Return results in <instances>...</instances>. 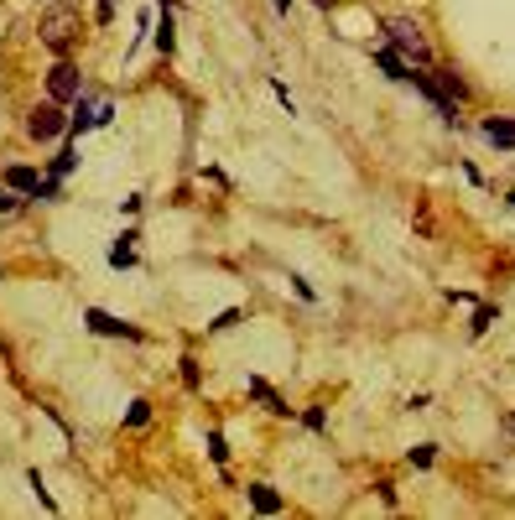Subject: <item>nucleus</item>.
<instances>
[{
	"instance_id": "nucleus-10",
	"label": "nucleus",
	"mask_w": 515,
	"mask_h": 520,
	"mask_svg": "<svg viewBox=\"0 0 515 520\" xmlns=\"http://www.w3.org/2000/svg\"><path fill=\"white\" fill-rule=\"evenodd\" d=\"M172 42H177V37H172V16L162 11V26H157V47H162V52H172Z\"/></svg>"
},
{
	"instance_id": "nucleus-6",
	"label": "nucleus",
	"mask_w": 515,
	"mask_h": 520,
	"mask_svg": "<svg viewBox=\"0 0 515 520\" xmlns=\"http://www.w3.org/2000/svg\"><path fill=\"white\" fill-rule=\"evenodd\" d=\"M83 323H89L94 333H115V338H141V333L130 328V323H115V317H110V312H100V307H89V317H83Z\"/></svg>"
},
{
	"instance_id": "nucleus-8",
	"label": "nucleus",
	"mask_w": 515,
	"mask_h": 520,
	"mask_svg": "<svg viewBox=\"0 0 515 520\" xmlns=\"http://www.w3.org/2000/svg\"><path fill=\"white\" fill-rule=\"evenodd\" d=\"M375 62H380V73H391V79H406V62L396 58L391 47H380V52H375Z\"/></svg>"
},
{
	"instance_id": "nucleus-9",
	"label": "nucleus",
	"mask_w": 515,
	"mask_h": 520,
	"mask_svg": "<svg viewBox=\"0 0 515 520\" xmlns=\"http://www.w3.org/2000/svg\"><path fill=\"white\" fill-rule=\"evenodd\" d=\"M484 136L500 141V146H515V120H490V125H484Z\"/></svg>"
},
{
	"instance_id": "nucleus-14",
	"label": "nucleus",
	"mask_w": 515,
	"mask_h": 520,
	"mask_svg": "<svg viewBox=\"0 0 515 520\" xmlns=\"http://www.w3.org/2000/svg\"><path fill=\"white\" fill-rule=\"evenodd\" d=\"M510 432H515V421H510Z\"/></svg>"
},
{
	"instance_id": "nucleus-7",
	"label": "nucleus",
	"mask_w": 515,
	"mask_h": 520,
	"mask_svg": "<svg viewBox=\"0 0 515 520\" xmlns=\"http://www.w3.org/2000/svg\"><path fill=\"white\" fill-rule=\"evenodd\" d=\"M250 505H255L261 515H276V510H281V499H276L271 484H250Z\"/></svg>"
},
{
	"instance_id": "nucleus-11",
	"label": "nucleus",
	"mask_w": 515,
	"mask_h": 520,
	"mask_svg": "<svg viewBox=\"0 0 515 520\" xmlns=\"http://www.w3.org/2000/svg\"><path fill=\"white\" fill-rule=\"evenodd\" d=\"M443 89H448V94H458V99L469 94V89H463V79H458V73H448V68H443Z\"/></svg>"
},
{
	"instance_id": "nucleus-13",
	"label": "nucleus",
	"mask_w": 515,
	"mask_h": 520,
	"mask_svg": "<svg viewBox=\"0 0 515 520\" xmlns=\"http://www.w3.org/2000/svg\"><path fill=\"white\" fill-rule=\"evenodd\" d=\"M11 208H16V198H11V193L0 187V213H11Z\"/></svg>"
},
{
	"instance_id": "nucleus-4",
	"label": "nucleus",
	"mask_w": 515,
	"mask_h": 520,
	"mask_svg": "<svg viewBox=\"0 0 515 520\" xmlns=\"http://www.w3.org/2000/svg\"><path fill=\"white\" fill-rule=\"evenodd\" d=\"M47 89H52V99H73V94H79V68H73V62H58V68L47 73Z\"/></svg>"
},
{
	"instance_id": "nucleus-12",
	"label": "nucleus",
	"mask_w": 515,
	"mask_h": 520,
	"mask_svg": "<svg viewBox=\"0 0 515 520\" xmlns=\"http://www.w3.org/2000/svg\"><path fill=\"white\" fill-rule=\"evenodd\" d=\"M146 416H151V411H146V401H136V406L125 411V421H130V427H146Z\"/></svg>"
},
{
	"instance_id": "nucleus-2",
	"label": "nucleus",
	"mask_w": 515,
	"mask_h": 520,
	"mask_svg": "<svg viewBox=\"0 0 515 520\" xmlns=\"http://www.w3.org/2000/svg\"><path fill=\"white\" fill-rule=\"evenodd\" d=\"M386 37H391V47H401L406 58L433 62V47H427V37H422V26H416L412 16H386Z\"/></svg>"
},
{
	"instance_id": "nucleus-3",
	"label": "nucleus",
	"mask_w": 515,
	"mask_h": 520,
	"mask_svg": "<svg viewBox=\"0 0 515 520\" xmlns=\"http://www.w3.org/2000/svg\"><path fill=\"white\" fill-rule=\"evenodd\" d=\"M62 109L58 104H37V109H32V120H26V136H32V141H52V136H62Z\"/></svg>"
},
{
	"instance_id": "nucleus-5",
	"label": "nucleus",
	"mask_w": 515,
	"mask_h": 520,
	"mask_svg": "<svg viewBox=\"0 0 515 520\" xmlns=\"http://www.w3.org/2000/svg\"><path fill=\"white\" fill-rule=\"evenodd\" d=\"M5 183L21 187V193H32V198H47V193H52V183H42L32 166H11V172H5Z\"/></svg>"
},
{
	"instance_id": "nucleus-1",
	"label": "nucleus",
	"mask_w": 515,
	"mask_h": 520,
	"mask_svg": "<svg viewBox=\"0 0 515 520\" xmlns=\"http://www.w3.org/2000/svg\"><path fill=\"white\" fill-rule=\"evenodd\" d=\"M79 32H83V21H79V11H68V5H47L37 16V37L47 42L52 52H73Z\"/></svg>"
}]
</instances>
